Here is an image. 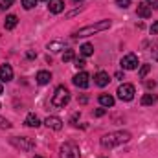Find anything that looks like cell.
<instances>
[{"label":"cell","instance_id":"cell-1","mask_svg":"<svg viewBox=\"0 0 158 158\" xmlns=\"http://www.w3.org/2000/svg\"><path fill=\"white\" fill-rule=\"evenodd\" d=\"M109 28H110V20H99V22H96V24H88V26H83V28L76 30V31L72 33V37H74V39L88 37V35H94V33H98V31H105V30H109Z\"/></svg>","mask_w":158,"mask_h":158},{"label":"cell","instance_id":"cell-2","mask_svg":"<svg viewBox=\"0 0 158 158\" xmlns=\"http://www.w3.org/2000/svg\"><path fill=\"white\" fill-rule=\"evenodd\" d=\"M131 140V132H125V131H116V132H109L101 138V145L103 147H116L121 143H127Z\"/></svg>","mask_w":158,"mask_h":158},{"label":"cell","instance_id":"cell-3","mask_svg":"<svg viewBox=\"0 0 158 158\" xmlns=\"http://www.w3.org/2000/svg\"><path fill=\"white\" fill-rule=\"evenodd\" d=\"M70 103V92L66 86H57L53 96H52V105L57 107V109H63Z\"/></svg>","mask_w":158,"mask_h":158},{"label":"cell","instance_id":"cell-4","mask_svg":"<svg viewBox=\"0 0 158 158\" xmlns=\"http://www.w3.org/2000/svg\"><path fill=\"white\" fill-rule=\"evenodd\" d=\"M59 156H61V158H81V155H79V147L76 145V143L66 142V143H63V145H61Z\"/></svg>","mask_w":158,"mask_h":158},{"label":"cell","instance_id":"cell-5","mask_svg":"<svg viewBox=\"0 0 158 158\" xmlns=\"http://www.w3.org/2000/svg\"><path fill=\"white\" fill-rule=\"evenodd\" d=\"M11 143L17 147V149H22V151H31L33 147H35V142L31 140V138H28V136H13L11 138Z\"/></svg>","mask_w":158,"mask_h":158},{"label":"cell","instance_id":"cell-6","mask_svg":"<svg viewBox=\"0 0 158 158\" xmlns=\"http://www.w3.org/2000/svg\"><path fill=\"white\" fill-rule=\"evenodd\" d=\"M118 98L121 101H131V99H134V94H136V90H134V86L132 85H129V83H123L121 86L118 88Z\"/></svg>","mask_w":158,"mask_h":158},{"label":"cell","instance_id":"cell-7","mask_svg":"<svg viewBox=\"0 0 158 158\" xmlns=\"http://www.w3.org/2000/svg\"><path fill=\"white\" fill-rule=\"evenodd\" d=\"M138 66H140V63H138L136 53H127L121 57V68L123 70H136Z\"/></svg>","mask_w":158,"mask_h":158},{"label":"cell","instance_id":"cell-8","mask_svg":"<svg viewBox=\"0 0 158 158\" xmlns=\"http://www.w3.org/2000/svg\"><path fill=\"white\" fill-rule=\"evenodd\" d=\"M74 85L79 86V88H86L88 85H90V76L86 74V72H79L74 76Z\"/></svg>","mask_w":158,"mask_h":158},{"label":"cell","instance_id":"cell-9","mask_svg":"<svg viewBox=\"0 0 158 158\" xmlns=\"http://www.w3.org/2000/svg\"><path fill=\"white\" fill-rule=\"evenodd\" d=\"M44 123H46L48 129H53V131H61L63 129V119L59 118V116H48Z\"/></svg>","mask_w":158,"mask_h":158},{"label":"cell","instance_id":"cell-10","mask_svg":"<svg viewBox=\"0 0 158 158\" xmlns=\"http://www.w3.org/2000/svg\"><path fill=\"white\" fill-rule=\"evenodd\" d=\"M136 13H138V17H142V19H149L151 15H153V9L149 7V4H138V7H136Z\"/></svg>","mask_w":158,"mask_h":158},{"label":"cell","instance_id":"cell-11","mask_svg":"<svg viewBox=\"0 0 158 158\" xmlns=\"http://www.w3.org/2000/svg\"><path fill=\"white\" fill-rule=\"evenodd\" d=\"M13 79V68L9 64H2L0 66V81H11Z\"/></svg>","mask_w":158,"mask_h":158},{"label":"cell","instance_id":"cell-12","mask_svg":"<svg viewBox=\"0 0 158 158\" xmlns=\"http://www.w3.org/2000/svg\"><path fill=\"white\" fill-rule=\"evenodd\" d=\"M109 81H110V77H109L107 72H98V74L94 76V83H96L98 86H107Z\"/></svg>","mask_w":158,"mask_h":158},{"label":"cell","instance_id":"cell-13","mask_svg":"<svg viewBox=\"0 0 158 158\" xmlns=\"http://www.w3.org/2000/svg\"><path fill=\"white\" fill-rule=\"evenodd\" d=\"M48 9L52 13H61L64 9V2L63 0H48Z\"/></svg>","mask_w":158,"mask_h":158},{"label":"cell","instance_id":"cell-14","mask_svg":"<svg viewBox=\"0 0 158 158\" xmlns=\"http://www.w3.org/2000/svg\"><path fill=\"white\" fill-rule=\"evenodd\" d=\"M64 48H66V44L63 40H52V42H48V50L53 52V53H57V52H61Z\"/></svg>","mask_w":158,"mask_h":158},{"label":"cell","instance_id":"cell-15","mask_svg":"<svg viewBox=\"0 0 158 158\" xmlns=\"http://www.w3.org/2000/svg\"><path fill=\"white\" fill-rule=\"evenodd\" d=\"M99 105L101 107H114V98L110 94H101L99 96Z\"/></svg>","mask_w":158,"mask_h":158},{"label":"cell","instance_id":"cell-16","mask_svg":"<svg viewBox=\"0 0 158 158\" xmlns=\"http://www.w3.org/2000/svg\"><path fill=\"white\" fill-rule=\"evenodd\" d=\"M35 79H37V83H39V85H48V83H50V79H52V74H50V72H46V70H40Z\"/></svg>","mask_w":158,"mask_h":158},{"label":"cell","instance_id":"cell-17","mask_svg":"<svg viewBox=\"0 0 158 158\" xmlns=\"http://www.w3.org/2000/svg\"><path fill=\"white\" fill-rule=\"evenodd\" d=\"M17 22H19L17 15H7V17H6V22H4V28H6V30H13V28L17 26Z\"/></svg>","mask_w":158,"mask_h":158},{"label":"cell","instance_id":"cell-18","mask_svg":"<svg viewBox=\"0 0 158 158\" xmlns=\"http://www.w3.org/2000/svg\"><path fill=\"white\" fill-rule=\"evenodd\" d=\"M158 101V96H155V94H143V98H142V105L143 107H147V105H153V103H156Z\"/></svg>","mask_w":158,"mask_h":158},{"label":"cell","instance_id":"cell-19","mask_svg":"<svg viewBox=\"0 0 158 158\" xmlns=\"http://www.w3.org/2000/svg\"><path fill=\"white\" fill-rule=\"evenodd\" d=\"M24 123H26L28 127H35V129H37V127L40 125V119L37 118L35 114H28V116H26V119H24Z\"/></svg>","mask_w":158,"mask_h":158},{"label":"cell","instance_id":"cell-20","mask_svg":"<svg viewBox=\"0 0 158 158\" xmlns=\"http://www.w3.org/2000/svg\"><path fill=\"white\" fill-rule=\"evenodd\" d=\"M79 52H81V55H83V57H88V55H92V53H94V46H92V44H88V42H85V44H81Z\"/></svg>","mask_w":158,"mask_h":158},{"label":"cell","instance_id":"cell-21","mask_svg":"<svg viewBox=\"0 0 158 158\" xmlns=\"http://www.w3.org/2000/svg\"><path fill=\"white\" fill-rule=\"evenodd\" d=\"M74 57H76L74 50H66V52L63 53V61H64V63H70V61H74Z\"/></svg>","mask_w":158,"mask_h":158},{"label":"cell","instance_id":"cell-22","mask_svg":"<svg viewBox=\"0 0 158 158\" xmlns=\"http://www.w3.org/2000/svg\"><path fill=\"white\" fill-rule=\"evenodd\" d=\"M149 72H151V64H142V68H140V74H138V76H140V77H145Z\"/></svg>","mask_w":158,"mask_h":158},{"label":"cell","instance_id":"cell-23","mask_svg":"<svg viewBox=\"0 0 158 158\" xmlns=\"http://www.w3.org/2000/svg\"><path fill=\"white\" fill-rule=\"evenodd\" d=\"M37 2L39 0H22V6H24V9H31V7H35Z\"/></svg>","mask_w":158,"mask_h":158},{"label":"cell","instance_id":"cell-24","mask_svg":"<svg viewBox=\"0 0 158 158\" xmlns=\"http://www.w3.org/2000/svg\"><path fill=\"white\" fill-rule=\"evenodd\" d=\"M85 66H86V63H85V59H83V57H81V59H76V68H77V70H83V68H85Z\"/></svg>","mask_w":158,"mask_h":158},{"label":"cell","instance_id":"cell-25","mask_svg":"<svg viewBox=\"0 0 158 158\" xmlns=\"http://www.w3.org/2000/svg\"><path fill=\"white\" fill-rule=\"evenodd\" d=\"M0 129H11V123L6 118H2V116H0Z\"/></svg>","mask_w":158,"mask_h":158},{"label":"cell","instance_id":"cell-26","mask_svg":"<svg viewBox=\"0 0 158 158\" xmlns=\"http://www.w3.org/2000/svg\"><path fill=\"white\" fill-rule=\"evenodd\" d=\"M13 2H15V0H0V7H2V9H6V7L13 6Z\"/></svg>","mask_w":158,"mask_h":158},{"label":"cell","instance_id":"cell-27","mask_svg":"<svg viewBox=\"0 0 158 158\" xmlns=\"http://www.w3.org/2000/svg\"><path fill=\"white\" fill-rule=\"evenodd\" d=\"M116 4H118L119 7H123V9H125V7H129V6H131V0H116Z\"/></svg>","mask_w":158,"mask_h":158},{"label":"cell","instance_id":"cell-28","mask_svg":"<svg viewBox=\"0 0 158 158\" xmlns=\"http://www.w3.org/2000/svg\"><path fill=\"white\" fill-rule=\"evenodd\" d=\"M145 4H149V7L158 9V0H145Z\"/></svg>","mask_w":158,"mask_h":158},{"label":"cell","instance_id":"cell-29","mask_svg":"<svg viewBox=\"0 0 158 158\" xmlns=\"http://www.w3.org/2000/svg\"><path fill=\"white\" fill-rule=\"evenodd\" d=\"M151 33H153V35H158V22H155V24L151 26Z\"/></svg>","mask_w":158,"mask_h":158},{"label":"cell","instance_id":"cell-30","mask_svg":"<svg viewBox=\"0 0 158 158\" xmlns=\"http://www.w3.org/2000/svg\"><path fill=\"white\" fill-rule=\"evenodd\" d=\"M26 57H28V59H35V57H37V53H35V52H31V50H30V52H28V53H26Z\"/></svg>","mask_w":158,"mask_h":158},{"label":"cell","instance_id":"cell-31","mask_svg":"<svg viewBox=\"0 0 158 158\" xmlns=\"http://www.w3.org/2000/svg\"><path fill=\"white\" fill-rule=\"evenodd\" d=\"M145 86H147V88H155V86H156V83H155V81H147V83H145Z\"/></svg>","mask_w":158,"mask_h":158},{"label":"cell","instance_id":"cell-32","mask_svg":"<svg viewBox=\"0 0 158 158\" xmlns=\"http://www.w3.org/2000/svg\"><path fill=\"white\" fill-rule=\"evenodd\" d=\"M94 114H96V116L99 118V116H103V114H105V109H98V110H96Z\"/></svg>","mask_w":158,"mask_h":158},{"label":"cell","instance_id":"cell-33","mask_svg":"<svg viewBox=\"0 0 158 158\" xmlns=\"http://www.w3.org/2000/svg\"><path fill=\"white\" fill-rule=\"evenodd\" d=\"M86 101H88V98H86V96H81V98H79V103H81V105H85Z\"/></svg>","mask_w":158,"mask_h":158},{"label":"cell","instance_id":"cell-34","mask_svg":"<svg viewBox=\"0 0 158 158\" xmlns=\"http://www.w3.org/2000/svg\"><path fill=\"white\" fill-rule=\"evenodd\" d=\"M153 59H155V61H158V46L153 50Z\"/></svg>","mask_w":158,"mask_h":158},{"label":"cell","instance_id":"cell-35","mask_svg":"<svg viewBox=\"0 0 158 158\" xmlns=\"http://www.w3.org/2000/svg\"><path fill=\"white\" fill-rule=\"evenodd\" d=\"M116 79H123V72H116Z\"/></svg>","mask_w":158,"mask_h":158},{"label":"cell","instance_id":"cell-36","mask_svg":"<svg viewBox=\"0 0 158 158\" xmlns=\"http://www.w3.org/2000/svg\"><path fill=\"white\" fill-rule=\"evenodd\" d=\"M74 2H76V4H79V2H83V0H74Z\"/></svg>","mask_w":158,"mask_h":158},{"label":"cell","instance_id":"cell-37","mask_svg":"<svg viewBox=\"0 0 158 158\" xmlns=\"http://www.w3.org/2000/svg\"><path fill=\"white\" fill-rule=\"evenodd\" d=\"M0 94H2V83H0Z\"/></svg>","mask_w":158,"mask_h":158},{"label":"cell","instance_id":"cell-38","mask_svg":"<svg viewBox=\"0 0 158 158\" xmlns=\"http://www.w3.org/2000/svg\"><path fill=\"white\" fill-rule=\"evenodd\" d=\"M35 158H42V156H35Z\"/></svg>","mask_w":158,"mask_h":158}]
</instances>
